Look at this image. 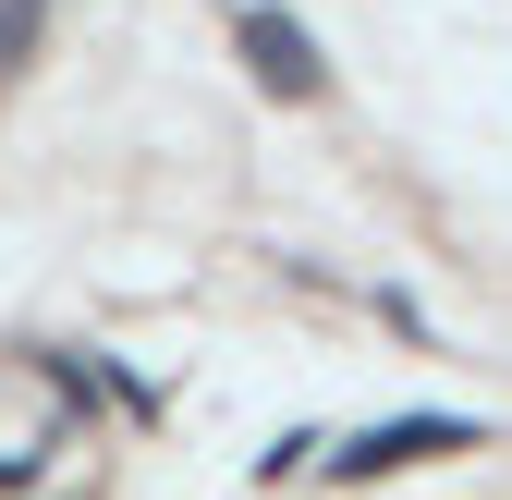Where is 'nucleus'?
I'll return each mask as SVG.
<instances>
[{"label": "nucleus", "instance_id": "obj_1", "mask_svg": "<svg viewBox=\"0 0 512 500\" xmlns=\"http://www.w3.org/2000/svg\"><path fill=\"white\" fill-rule=\"evenodd\" d=\"M464 440H476L464 415H439V427L415 415V427H378V440H354V452H342V476H391V464H415V452H464Z\"/></svg>", "mask_w": 512, "mask_h": 500}, {"label": "nucleus", "instance_id": "obj_2", "mask_svg": "<svg viewBox=\"0 0 512 500\" xmlns=\"http://www.w3.org/2000/svg\"><path fill=\"white\" fill-rule=\"evenodd\" d=\"M244 49H256V74H269L281 98H305V86H317V61H305V37H293L281 13H256V25H244Z\"/></svg>", "mask_w": 512, "mask_h": 500}, {"label": "nucleus", "instance_id": "obj_3", "mask_svg": "<svg viewBox=\"0 0 512 500\" xmlns=\"http://www.w3.org/2000/svg\"><path fill=\"white\" fill-rule=\"evenodd\" d=\"M25 25H37V0H0V74H13V49H25Z\"/></svg>", "mask_w": 512, "mask_h": 500}]
</instances>
